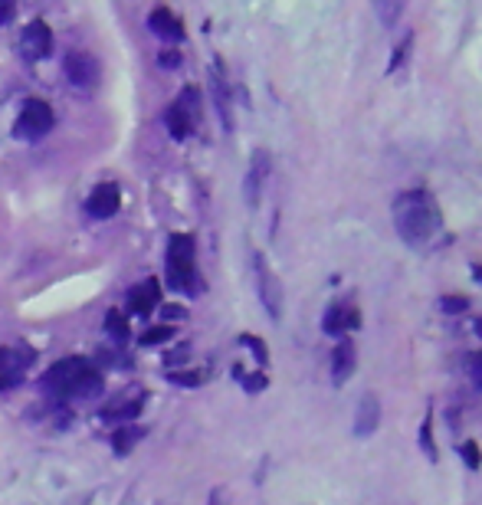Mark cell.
<instances>
[{"instance_id": "obj_1", "label": "cell", "mask_w": 482, "mask_h": 505, "mask_svg": "<svg viewBox=\"0 0 482 505\" xmlns=\"http://www.w3.org/2000/svg\"><path fill=\"white\" fill-rule=\"evenodd\" d=\"M391 217H394L397 237L407 243V246H427V243L436 237L440 223H443V217H440V207H436V201H433V194L430 190H423V187L400 190V194L394 197Z\"/></svg>"}, {"instance_id": "obj_2", "label": "cell", "mask_w": 482, "mask_h": 505, "mask_svg": "<svg viewBox=\"0 0 482 505\" xmlns=\"http://www.w3.org/2000/svg\"><path fill=\"white\" fill-rule=\"evenodd\" d=\"M39 387L53 401H89V397H99L105 380H102V371H96L82 358H62L43 374Z\"/></svg>"}, {"instance_id": "obj_3", "label": "cell", "mask_w": 482, "mask_h": 505, "mask_svg": "<svg viewBox=\"0 0 482 505\" xmlns=\"http://www.w3.org/2000/svg\"><path fill=\"white\" fill-rule=\"evenodd\" d=\"M164 279L174 292L181 295H197L200 286V273H197V246L190 233H174L164 252Z\"/></svg>"}, {"instance_id": "obj_4", "label": "cell", "mask_w": 482, "mask_h": 505, "mask_svg": "<svg viewBox=\"0 0 482 505\" xmlns=\"http://www.w3.org/2000/svg\"><path fill=\"white\" fill-rule=\"evenodd\" d=\"M200 122V95L197 89H184L177 99L168 105V112H164V128H168V135L174 141H184Z\"/></svg>"}, {"instance_id": "obj_5", "label": "cell", "mask_w": 482, "mask_h": 505, "mask_svg": "<svg viewBox=\"0 0 482 505\" xmlns=\"http://www.w3.org/2000/svg\"><path fill=\"white\" fill-rule=\"evenodd\" d=\"M53 122H56V115H53L50 102L46 99H26L24 105H20L17 122H13V135L20 141H39L43 135L53 131Z\"/></svg>"}, {"instance_id": "obj_6", "label": "cell", "mask_w": 482, "mask_h": 505, "mask_svg": "<svg viewBox=\"0 0 482 505\" xmlns=\"http://www.w3.org/2000/svg\"><path fill=\"white\" fill-rule=\"evenodd\" d=\"M253 279H256V295H260L266 315L272 322H283V286L262 252H253Z\"/></svg>"}, {"instance_id": "obj_7", "label": "cell", "mask_w": 482, "mask_h": 505, "mask_svg": "<svg viewBox=\"0 0 482 505\" xmlns=\"http://www.w3.org/2000/svg\"><path fill=\"white\" fill-rule=\"evenodd\" d=\"M269 171H272V154L266 148H256V152L249 154V167H247V177H243V197H247V207H253V210L262 201Z\"/></svg>"}, {"instance_id": "obj_8", "label": "cell", "mask_w": 482, "mask_h": 505, "mask_svg": "<svg viewBox=\"0 0 482 505\" xmlns=\"http://www.w3.org/2000/svg\"><path fill=\"white\" fill-rule=\"evenodd\" d=\"M37 354L24 348V345H13V348H0V391H10L24 380L26 367L33 365Z\"/></svg>"}, {"instance_id": "obj_9", "label": "cell", "mask_w": 482, "mask_h": 505, "mask_svg": "<svg viewBox=\"0 0 482 505\" xmlns=\"http://www.w3.org/2000/svg\"><path fill=\"white\" fill-rule=\"evenodd\" d=\"M62 73H66V79H69L75 89H92L99 82V59H96L92 53L69 50L66 59H62Z\"/></svg>"}, {"instance_id": "obj_10", "label": "cell", "mask_w": 482, "mask_h": 505, "mask_svg": "<svg viewBox=\"0 0 482 505\" xmlns=\"http://www.w3.org/2000/svg\"><path fill=\"white\" fill-rule=\"evenodd\" d=\"M20 53H24V59H30V63H39V59L50 56L53 33H50V26H46V20H33V24L20 33Z\"/></svg>"}, {"instance_id": "obj_11", "label": "cell", "mask_w": 482, "mask_h": 505, "mask_svg": "<svg viewBox=\"0 0 482 505\" xmlns=\"http://www.w3.org/2000/svg\"><path fill=\"white\" fill-rule=\"evenodd\" d=\"M86 214L92 220H109V217L118 214V207H122V190L115 187V184H99V187L89 190L86 197Z\"/></svg>"}, {"instance_id": "obj_12", "label": "cell", "mask_w": 482, "mask_h": 505, "mask_svg": "<svg viewBox=\"0 0 482 505\" xmlns=\"http://www.w3.org/2000/svg\"><path fill=\"white\" fill-rule=\"evenodd\" d=\"M358 367V351H355V341L351 338H341L338 345L332 348V384L341 387Z\"/></svg>"}, {"instance_id": "obj_13", "label": "cell", "mask_w": 482, "mask_h": 505, "mask_svg": "<svg viewBox=\"0 0 482 505\" xmlns=\"http://www.w3.org/2000/svg\"><path fill=\"white\" fill-rule=\"evenodd\" d=\"M211 95H213V109H217V115L223 122V131H233V102H230V86L223 79L220 63L211 69Z\"/></svg>"}, {"instance_id": "obj_14", "label": "cell", "mask_w": 482, "mask_h": 505, "mask_svg": "<svg viewBox=\"0 0 482 505\" xmlns=\"http://www.w3.org/2000/svg\"><path fill=\"white\" fill-rule=\"evenodd\" d=\"M148 26H151V33L161 39H168V43H181V39L187 37L184 33V24L174 17L168 7H154V10L148 13Z\"/></svg>"}, {"instance_id": "obj_15", "label": "cell", "mask_w": 482, "mask_h": 505, "mask_svg": "<svg viewBox=\"0 0 482 505\" xmlns=\"http://www.w3.org/2000/svg\"><path fill=\"white\" fill-rule=\"evenodd\" d=\"M381 427V401L377 394H364L358 401V414H355V437H371Z\"/></svg>"}, {"instance_id": "obj_16", "label": "cell", "mask_w": 482, "mask_h": 505, "mask_svg": "<svg viewBox=\"0 0 482 505\" xmlns=\"http://www.w3.org/2000/svg\"><path fill=\"white\" fill-rule=\"evenodd\" d=\"M358 325H361V312L351 309V305H345V302L328 305L325 322H321V329L328 331V335H341L345 329H358Z\"/></svg>"}, {"instance_id": "obj_17", "label": "cell", "mask_w": 482, "mask_h": 505, "mask_svg": "<svg viewBox=\"0 0 482 505\" xmlns=\"http://www.w3.org/2000/svg\"><path fill=\"white\" fill-rule=\"evenodd\" d=\"M158 299H161V282L158 279H145L141 286L128 289V309H132L135 315H148L151 309L158 305Z\"/></svg>"}, {"instance_id": "obj_18", "label": "cell", "mask_w": 482, "mask_h": 505, "mask_svg": "<svg viewBox=\"0 0 482 505\" xmlns=\"http://www.w3.org/2000/svg\"><path fill=\"white\" fill-rule=\"evenodd\" d=\"M141 407H145V391H138L135 401L125 397V401H118V404H109L99 417L109 420V423H135V417L141 414Z\"/></svg>"}, {"instance_id": "obj_19", "label": "cell", "mask_w": 482, "mask_h": 505, "mask_svg": "<svg viewBox=\"0 0 482 505\" xmlns=\"http://www.w3.org/2000/svg\"><path fill=\"white\" fill-rule=\"evenodd\" d=\"M141 437H145V430H141V427H132V423H125V427L111 430L109 440H111V450H115V453H118V456H128V453H132V446H135Z\"/></svg>"}, {"instance_id": "obj_20", "label": "cell", "mask_w": 482, "mask_h": 505, "mask_svg": "<svg viewBox=\"0 0 482 505\" xmlns=\"http://www.w3.org/2000/svg\"><path fill=\"white\" fill-rule=\"evenodd\" d=\"M174 338V325H151L148 331H141L138 345L141 348H154V345H164V341Z\"/></svg>"}, {"instance_id": "obj_21", "label": "cell", "mask_w": 482, "mask_h": 505, "mask_svg": "<svg viewBox=\"0 0 482 505\" xmlns=\"http://www.w3.org/2000/svg\"><path fill=\"white\" fill-rule=\"evenodd\" d=\"M233 378L240 380V384H243V387H247L249 394H260V391H266V374H260V371H253V374H247L243 367L236 365V367H233Z\"/></svg>"}, {"instance_id": "obj_22", "label": "cell", "mask_w": 482, "mask_h": 505, "mask_svg": "<svg viewBox=\"0 0 482 505\" xmlns=\"http://www.w3.org/2000/svg\"><path fill=\"white\" fill-rule=\"evenodd\" d=\"M420 446H423V453H427V459L436 463V443H433V414H430V410H427L423 427H420Z\"/></svg>"}, {"instance_id": "obj_23", "label": "cell", "mask_w": 482, "mask_h": 505, "mask_svg": "<svg viewBox=\"0 0 482 505\" xmlns=\"http://www.w3.org/2000/svg\"><path fill=\"white\" fill-rule=\"evenodd\" d=\"M168 378H171L174 384H187V387H197V384H204V380H207V371H171Z\"/></svg>"}, {"instance_id": "obj_24", "label": "cell", "mask_w": 482, "mask_h": 505, "mask_svg": "<svg viewBox=\"0 0 482 505\" xmlns=\"http://www.w3.org/2000/svg\"><path fill=\"white\" fill-rule=\"evenodd\" d=\"M105 331H109V335H115L118 341L128 338V325H125V318L118 315V312H109V315H105Z\"/></svg>"}, {"instance_id": "obj_25", "label": "cell", "mask_w": 482, "mask_h": 505, "mask_svg": "<svg viewBox=\"0 0 482 505\" xmlns=\"http://www.w3.org/2000/svg\"><path fill=\"white\" fill-rule=\"evenodd\" d=\"M459 456H463V463H466L470 469H479V466H482V459H479V446H476L472 440H466L463 446H459Z\"/></svg>"}, {"instance_id": "obj_26", "label": "cell", "mask_w": 482, "mask_h": 505, "mask_svg": "<svg viewBox=\"0 0 482 505\" xmlns=\"http://www.w3.org/2000/svg\"><path fill=\"white\" fill-rule=\"evenodd\" d=\"M240 341H243V345H249V351L256 354V361H260V365H266V361H269V351H266L262 338H256V335H240Z\"/></svg>"}, {"instance_id": "obj_27", "label": "cell", "mask_w": 482, "mask_h": 505, "mask_svg": "<svg viewBox=\"0 0 482 505\" xmlns=\"http://www.w3.org/2000/svg\"><path fill=\"white\" fill-rule=\"evenodd\" d=\"M410 46H413V37H407L400 46L394 50V56H391V66H387V73H394V69H400V66L407 63V53H410Z\"/></svg>"}, {"instance_id": "obj_28", "label": "cell", "mask_w": 482, "mask_h": 505, "mask_svg": "<svg viewBox=\"0 0 482 505\" xmlns=\"http://www.w3.org/2000/svg\"><path fill=\"white\" fill-rule=\"evenodd\" d=\"M440 309H443V312H466V309H470V299H466V295H446V299H440Z\"/></svg>"}, {"instance_id": "obj_29", "label": "cell", "mask_w": 482, "mask_h": 505, "mask_svg": "<svg viewBox=\"0 0 482 505\" xmlns=\"http://www.w3.org/2000/svg\"><path fill=\"white\" fill-rule=\"evenodd\" d=\"M400 13H404V3H377V17L384 24H394Z\"/></svg>"}, {"instance_id": "obj_30", "label": "cell", "mask_w": 482, "mask_h": 505, "mask_svg": "<svg viewBox=\"0 0 482 505\" xmlns=\"http://www.w3.org/2000/svg\"><path fill=\"white\" fill-rule=\"evenodd\" d=\"M470 374H472V384L482 391V351H476L470 358Z\"/></svg>"}, {"instance_id": "obj_31", "label": "cell", "mask_w": 482, "mask_h": 505, "mask_svg": "<svg viewBox=\"0 0 482 505\" xmlns=\"http://www.w3.org/2000/svg\"><path fill=\"white\" fill-rule=\"evenodd\" d=\"M187 309L184 305H161V322H171V318H184Z\"/></svg>"}, {"instance_id": "obj_32", "label": "cell", "mask_w": 482, "mask_h": 505, "mask_svg": "<svg viewBox=\"0 0 482 505\" xmlns=\"http://www.w3.org/2000/svg\"><path fill=\"white\" fill-rule=\"evenodd\" d=\"M158 66H164V69H177V66H181V56H177V53H161Z\"/></svg>"}, {"instance_id": "obj_33", "label": "cell", "mask_w": 482, "mask_h": 505, "mask_svg": "<svg viewBox=\"0 0 482 505\" xmlns=\"http://www.w3.org/2000/svg\"><path fill=\"white\" fill-rule=\"evenodd\" d=\"M207 505H230V495H226V489H220V486H217V489L207 495Z\"/></svg>"}, {"instance_id": "obj_34", "label": "cell", "mask_w": 482, "mask_h": 505, "mask_svg": "<svg viewBox=\"0 0 482 505\" xmlns=\"http://www.w3.org/2000/svg\"><path fill=\"white\" fill-rule=\"evenodd\" d=\"M13 13H17V7H13V3H0V26H3V24H10V20H13Z\"/></svg>"}, {"instance_id": "obj_35", "label": "cell", "mask_w": 482, "mask_h": 505, "mask_svg": "<svg viewBox=\"0 0 482 505\" xmlns=\"http://www.w3.org/2000/svg\"><path fill=\"white\" fill-rule=\"evenodd\" d=\"M184 358H190V348H187V345H181V351L168 354V365H177V361H184Z\"/></svg>"}, {"instance_id": "obj_36", "label": "cell", "mask_w": 482, "mask_h": 505, "mask_svg": "<svg viewBox=\"0 0 482 505\" xmlns=\"http://www.w3.org/2000/svg\"><path fill=\"white\" fill-rule=\"evenodd\" d=\"M476 335H479V338H482V318H479V322H476Z\"/></svg>"}]
</instances>
